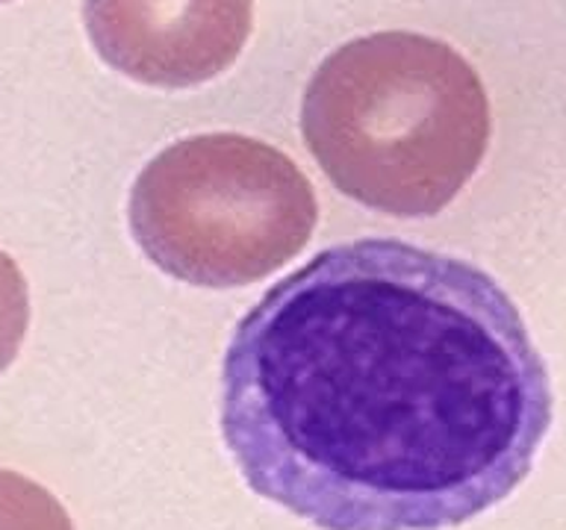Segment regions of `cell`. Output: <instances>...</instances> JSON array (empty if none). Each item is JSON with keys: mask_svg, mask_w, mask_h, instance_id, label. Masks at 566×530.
Wrapping results in <instances>:
<instances>
[{"mask_svg": "<svg viewBox=\"0 0 566 530\" xmlns=\"http://www.w3.org/2000/svg\"><path fill=\"white\" fill-rule=\"evenodd\" d=\"M219 418L245 484L313 528L446 530L528 477L552 386L493 274L357 239L248 309Z\"/></svg>", "mask_w": 566, "mask_h": 530, "instance_id": "obj_1", "label": "cell"}, {"mask_svg": "<svg viewBox=\"0 0 566 530\" xmlns=\"http://www.w3.org/2000/svg\"><path fill=\"white\" fill-rule=\"evenodd\" d=\"M301 132L345 198L428 219L475 177L493 118L478 71L451 44L389 30L354 39L318 65Z\"/></svg>", "mask_w": 566, "mask_h": 530, "instance_id": "obj_2", "label": "cell"}, {"mask_svg": "<svg viewBox=\"0 0 566 530\" xmlns=\"http://www.w3.org/2000/svg\"><path fill=\"white\" fill-rule=\"evenodd\" d=\"M127 219L159 272L237 289L307 247L318 206L307 174L283 150L239 132H203L142 168Z\"/></svg>", "mask_w": 566, "mask_h": 530, "instance_id": "obj_3", "label": "cell"}, {"mask_svg": "<svg viewBox=\"0 0 566 530\" xmlns=\"http://www.w3.org/2000/svg\"><path fill=\"white\" fill-rule=\"evenodd\" d=\"M83 18L97 56L124 77L189 88L239 60L254 0H86Z\"/></svg>", "mask_w": 566, "mask_h": 530, "instance_id": "obj_4", "label": "cell"}, {"mask_svg": "<svg viewBox=\"0 0 566 530\" xmlns=\"http://www.w3.org/2000/svg\"><path fill=\"white\" fill-rule=\"evenodd\" d=\"M0 530H74V521L42 484L0 468Z\"/></svg>", "mask_w": 566, "mask_h": 530, "instance_id": "obj_5", "label": "cell"}, {"mask_svg": "<svg viewBox=\"0 0 566 530\" xmlns=\"http://www.w3.org/2000/svg\"><path fill=\"white\" fill-rule=\"evenodd\" d=\"M30 327V289L18 263L0 251V374L12 365Z\"/></svg>", "mask_w": 566, "mask_h": 530, "instance_id": "obj_6", "label": "cell"}, {"mask_svg": "<svg viewBox=\"0 0 566 530\" xmlns=\"http://www.w3.org/2000/svg\"><path fill=\"white\" fill-rule=\"evenodd\" d=\"M0 3H7V0H0Z\"/></svg>", "mask_w": 566, "mask_h": 530, "instance_id": "obj_7", "label": "cell"}]
</instances>
